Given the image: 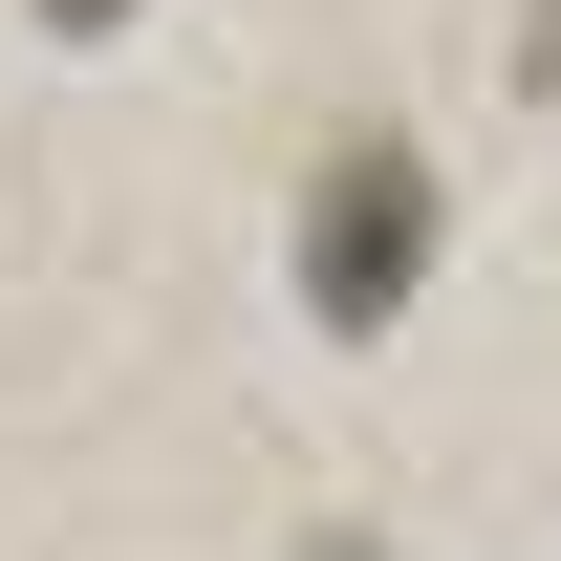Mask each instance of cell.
Here are the masks:
<instances>
[{
	"mask_svg": "<svg viewBox=\"0 0 561 561\" xmlns=\"http://www.w3.org/2000/svg\"><path fill=\"white\" fill-rule=\"evenodd\" d=\"M302 302H324L346 346L432 302V151L411 130H346L324 173H302Z\"/></svg>",
	"mask_w": 561,
	"mask_h": 561,
	"instance_id": "obj_1",
	"label": "cell"
},
{
	"mask_svg": "<svg viewBox=\"0 0 561 561\" xmlns=\"http://www.w3.org/2000/svg\"><path fill=\"white\" fill-rule=\"evenodd\" d=\"M302 561H389V540H302Z\"/></svg>",
	"mask_w": 561,
	"mask_h": 561,
	"instance_id": "obj_3",
	"label": "cell"
},
{
	"mask_svg": "<svg viewBox=\"0 0 561 561\" xmlns=\"http://www.w3.org/2000/svg\"><path fill=\"white\" fill-rule=\"evenodd\" d=\"M44 22H66V44H87V22H130V0H44Z\"/></svg>",
	"mask_w": 561,
	"mask_h": 561,
	"instance_id": "obj_2",
	"label": "cell"
}]
</instances>
